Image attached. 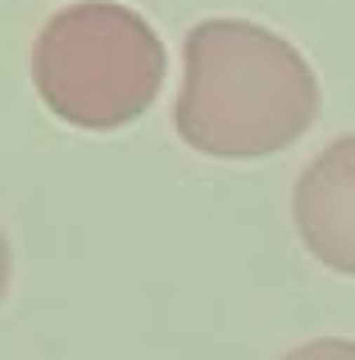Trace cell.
Returning a JSON list of instances; mask_svg holds the SVG:
<instances>
[{
	"instance_id": "2",
	"label": "cell",
	"mask_w": 355,
	"mask_h": 360,
	"mask_svg": "<svg viewBox=\"0 0 355 360\" xmlns=\"http://www.w3.org/2000/svg\"><path fill=\"white\" fill-rule=\"evenodd\" d=\"M32 82L51 115L87 132H109L160 96L164 46L128 5L78 0L41 27Z\"/></svg>"
},
{
	"instance_id": "4",
	"label": "cell",
	"mask_w": 355,
	"mask_h": 360,
	"mask_svg": "<svg viewBox=\"0 0 355 360\" xmlns=\"http://www.w3.org/2000/svg\"><path fill=\"white\" fill-rule=\"evenodd\" d=\"M283 360H355V342H347V338H319V342H305L296 352H287Z\"/></svg>"
},
{
	"instance_id": "3",
	"label": "cell",
	"mask_w": 355,
	"mask_h": 360,
	"mask_svg": "<svg viewBox=\"0 0 355 360\" xmlns=\"http://www.w3.org/2000/svg\"><path fill=\"white\" fill-rule=\"evenodd\" d=\"M296 233L314 260L355 278V132L333 137L296 178Z\"/></svg>"
},
{
	"instance_id": "5",
	"label": "cell",
	"mask_w": 355,
	"mask_h": 360,
	"mask_svg": "<svg viewBox=\"0 0 355 360\" xmlns=\"http://www.w3.org/2000/svg\"><path fill=\"white\" fill-rule=\"evenodd\" d=\"M5 288H9V242L0 233V301H5Z\"/></svg>"
},
{
	"instance_id": "1",
	"label": "cell",
	"mask_w": 355,
	"mask_h": 360,
	"mask_svg": "<svg viewBox=\"0 0 355 360\" xmlns=\"http://www.w3.org/2000/svg\"><path fill=\"white\" fill-rule=\"evenodd\" d=\"M182 96L173 128L214 160H260L292 146L319 115V82L305 55L246 18H205L182 46Z\"/></svg>"
}]
</instances>
